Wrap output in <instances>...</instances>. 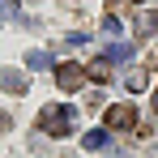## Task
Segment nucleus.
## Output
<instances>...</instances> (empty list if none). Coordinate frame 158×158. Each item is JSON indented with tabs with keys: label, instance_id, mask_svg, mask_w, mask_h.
Wrapping results in <instances>:
<instances>
[{
	"label": "nucleus",
	"instance_id": "obj_5",
	"mask_svg": "<svg viewBox=\"0 0 158 158\" xmlns=\"http://www.w3.org/2000/svg\"><path fill=\"white\" fill-rule=\"evenodd\" d=\"M107 141H111L107 128H90L85 137H81V145H85V150H107Z\"/></svg>",
	"mask_w": 158,
	"mask_h": 158
},
{
	"label": "nucleus",
	"instance_id": "obj_13",
	"mask_svg": "<svg viewBox=\"0 0 158 158\" xmlns=\"http://www.w3.org/2000/svg\"><path fill=\"white\" fill-rule=\"evenodd\" d=\"M150 103H154V111H158V90H154V98H150Z\"/></svg>",
	"mask_w": 158,
	"mask_h": 158
},
{
	"label": "nucleus",
	"instance_id": "obj_4",
	"mask_svg": "<svg viewBox=\"0 0 158 158\" xmlns=\"http://www.w3.org/2000/svg\"><path fill=\"white\" fill-rule=\"evenodd\" d=\"M26 73H17V69H0V90H9V94H26Z\"/></svg>",
	"mask_w": 158,
	"mask_h": 158
},
{
	"label": "nucleus",
	"instance_id": "obj_6",
	"mask_svg": "<svg viewBox=\"0 0 158 158\" xmlns=\"http://www.w3.org/2000/svg\"><path fill=\"white\" fill-rule=\"evenodd\" d=\"M85 77H90V81H111V60H94V64H85Z\"/></svg>",
	"mask_w": 158,
	"mask_h": 158
},
{
	"label": "nucleus",
	"instance_id": "obj_14",
	"mask_svg": "<svg viewBox=\"0 0 158 158\" xmlns=\"http://www.w3.org/2000/svg\"><path fill=\"white\" fill-rule=\"evenodd\" d=\"M115 158H128V154H115Z\"/></svg>",
	"mask_w": 158,
	"mask_h": 158
},
{
	"label": "nucleus",
	"instance_id": "obj_9",
	"mask_svg": "<svg viewBox=\"0 0 158 158\" xmlns=\"http://www.w3.org/2000/svg\"><path fill=\"white\" fill-rule=\"evenodd\" d=\"M124 85H128L132 94H141V90H145V73H128V81H124Z\"/></svg>",
	"mask_w": 158,
	"mask_h": 158
},
{
	"label": "nucleus",
	"instance_id": "obj_10",
	"mask_svg": "<svg viewBox=\"0 0 158 158\" xmlns=\"http://www.w3.org/2000/svg\"><path fill=\"white\" fill-rule=\"evenodd\" d=\"M107 60H132V47H128V43H120V47H111Z\"/></svg>",
	"mask_w": 158,
	"mask_h": 158
},
{
	"label": "nucleus",
	"instance_id": "obj_8",
	"mask_svg": "<svg viewBox=\"0 0 158 158\" xmlns=\"http://www.w3.org/2000/svg\"><path fill=\"white\" fill-rule=\"evenodd\" d=\"M137 30H141V34H154L158 30V13H141V17H137Z\"/></svg>",
	"mask_w": 158,
	"mask_h": 158
},
{
	"label": "nucleus",
	"instance_id": "obj_3",
	"mask_svg": "<svg viewBox=\"0 0 158 158\" xmlns=\"http://www.w3.org/2000/svg\"><path fill=\"white\" fill-rule=\"evenodd\" d=\"M107 128H137V107L132 103H115V107H107Z\"/></svg>",
	"mask_w": 158,
	"mask_h": 158
},
{
	"label": "nucleus",
	"instance_id": "obj_11",
	"mask_svg": "<svg viewBox=\"0 0 158 158\" xmlns=\"http://www.w3.org/2000/svg\"><path fill=\"white\" fill-rule=\"evenodd\" d=\"M150 69H158V47H154V52H150Z\"/></svg>",
	"mask_w": 158,
	"mask_h": 158
},
{
	"label": "nucleus",
	"instance_id": "obj_12",
	"mask_svg": "<svg viewBox=\"0 0 158 158\" xmlns=\"http://www.w3.org/2000/svg\"><path fill=\"white\" fill-rule=\"evenodd\" d=\"M4 128H9V115H4V111H0V132H4Z\"/></svg>",
	"mask_w": 158,
	"mask_h": 158
},
{
	"label": "nucleus",
	"instance_id": "obj_7",
	"mask_svg": "<svg viewBox=\"0 0 158 158\" xmlns=\"http://www.w3.org/2000/svg\"><path fill=\"white\" fill-rule=\"evenodd\" d=\"M26 69H52V56L34 47V52H26Z\"/></svg>",
	"mask_w": 158,
	"mask_h": 158
},
{
	"label": "nucleus",
	"instance_id": "obj_1",
	"mask_svg": "<svg viewBox=\"0 0 158 158\" xmlns=\"http://www.w3.org/2000/svg\"><path fill=\"white\" fill-rule=\"evenodd\" d=\"M39 128L47 132V137H69L73 132V107L69 103H52L39 111Z\"/></svg>",
	"mask_w": 158,
	"mask_h": 158
},
{
	"label": "nucleus",
	"instance_id": "obj_2",
	"mask_svg": "<svg viewBox=\"0 0 158 158\" xmlns=\"http://www.w3.org/2000/svg\"><path fill=\"white\" fill-rule=\"evenodd\" d=\"M81 81H85V69H81V64H73V60L56 69V85H60L64 94H77V90H81Z\"/></svg>",
	"mask_w": 158,
	"mask_h": 158
}]
</instances>
